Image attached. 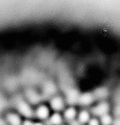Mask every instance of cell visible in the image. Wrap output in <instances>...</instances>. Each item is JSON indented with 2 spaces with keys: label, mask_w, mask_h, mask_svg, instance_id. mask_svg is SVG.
<instances>
[{
  "label": "cell",
  "mask_w": 120,
  "mask_h": 125,
  "mask_svg": "<svg viewBox=\"0 0 120 125\" xmlns=\"http://www.w3.org/2000/svg\"><path fill=\"white\" fill-rule=\"evenodd\" d=\"M94 101L95 98L92 92H85L82 94H80L77 104H79L81 106L87 107L91 105Z\"/></svg>",
  "instance_id": "6"
},
{
  "label": "cell",
  "mask_w": 120,
  "mask_h": 125,
  "mask_svg": "<svg viewBox=\"0 0 120 125\" xmlns=\"http://www.w3.org/2000/svg\"><path fill=\"white\" fill-rule=\"evenodd\" d=\"M22 125H34V122L31 119H25L22 121Z\"/></svg>",
  "instance_id": "14"
},
{
  "label": "cell",
  "mask_w": 120,
  "mask_h": 125,
  "mask_svg": "<svg viewBox=\"0 0 120 125\" xmlns=\"http://www.w3.org/2000/svg\"><path fill=\"white\" fill-rule=\"evenodd\" d=\"M99 119L100 121V125H112L114 123L113 118L109 113L101 116Z\"/></svg>",
  "instance_id": "12"
},
{
  "label": "cell",
  "mask_w": 120,
  "mask_h": 125,
  "mask_svg": "<svg viewBox=\"0 0 120 125\" xmlns=\"http://www.w3.org/2000/svg\"><path fill=\"white\" fill-rule=\"evenodd\" d=\"M64 121L61 113L53 112V113L50 115L48 120L45 121L44 123L45 125H61L64 123Z\"/></svg>",
  "instance_id": "8"
},
{
  "label": "cell",
  "mask_w": 120,
  "mask_h": 125,
  "mask_svg": "<svg viewBox=\"0 0 120 125\" xmlns=\"http://www.w3.org/2000/svg\"><path fill=\"white\" fill-rule=\"evenodd\" d=\"M26 100L30 104H40V96L38 92L34 90H28L26 92Z\"/></svg>",
  "instance_id": "10"
},
{
  "label": "cell",
  "mask_w": 120,
  "mask_h": 125,
  "mask_svg": "<svg viewBox=\"0 0 120 125\" xmlns=\"http://www.w3.org/2000/svg\"><path fill=\"white\" fill-rule=\"evenodd\" d=\"M16 108L18 113L21 116L26 117V119H31L34 116V110H32L31 104L27 102V101L23 99H20L16 102Z\"/></svg>",
  "instance_id": "1"
},
{
  "label": "cell",
  "mask_w": 120,
  "mask_h": 125,
  "mask_svg": "<svg viewBox=\"0 0 120 125\" xmlns=\"http://www.w3.org/2000/svg\"><path fill=\"white\" fill-rule=\"evenodd\" d=\"M65 98L59 94H55L49 99V107L50 110L56 113H62L66 108Z\"/></svg>",
  "instance_id": "2"
},
{
  "label": "cell",
  "mask_w": 120,
  "mask_h": 125,
  "mask_svg": "<svg viewBox=\"0 0 120 125\" xmlns=\"http://www.w3.org/2000/svg\"><path fill=\"white\" fill-rule=\"evenodd\" d=\"M114 124H116V125H120V120H117V122H114Z\"/></svg>",
  "instance_id": "16"
},
{
  "label": "cell",
  "mask_w": 120,
  "mask_h": 125,
  "mask_svg": "<svg viewBox=\"0 0 120 125\" xmlns=\"http://www.w3.org/2000/svg\"><path fill=\"white\" fill-rule=\"evenodd\" d=\"M87 125H100L99 119L96 117H91V119L87 123Z\"/></svg>",
  "instance_id": "13"
},
{
  "label": "cell",
  "mask_w": 120,
  "mask_h": 125,
  "mask_svg": "<svg viewBox=\"0 0 120 125\" xmlns=\"http://www.w3.org/2000/svg\"></svg>",
  "instance_id": "18"
},
{
  "label": "cell",
  "mask_w": 120,
  "mask_h": 125,
  "mask_svg": "<svg viewBox=\"0 0 120 125\" xmlns=\"http://www.w3.org/2000/svg\"><path fill=\"white\" fill-rule=\"evenodd\" d=\"M110 108V105L108 102L105 101H100L99 103L92 107V108L90 111L91 114L94 115V117L99 118L103 115L108 114Z\"/></svg>",
  "instance_id": "3"
},
{
  "label": "cell",
  "mask_w": 120,
  "mask_h": 125,
  "mask_svg": "<svg viewBox=\"0 0 120 125\" xmlns=\"http://www.w3.org/2000/svg\"><path fill=\"white\" fill-rule=\"evenodd\" d=\"M34 125H45V123L41 121H36V122H34Z\"/></svg>",
  "instance_id": "15"
},
{
  "label": "cell",
  "mask_w": 120,
  "mask_h": 125,
  "mask_svg": "<svg viewBox=\"0 0 120 125\" xmlns=\"http://www.w3.org/2000/svg\"><path fill=\"white\" fill-rule=\"evenodd\" d=\"M92 93L95 99H100V101H103L108 95V91L105 87H99Z\"/></svg>",
  "instance_id": "11"
},
{
  "label": "cell",
  "mask_w": 120,
  "mask_h": 125,
  "mask_svg": "<svg viewBox=\"0 0 120 125\" xmlns=\"http://www.w3.org/2000/svg\"><path fill=\"white\" fill-rule=\"evenodd\" d=\"M78 111L74 105H69L62 112L64 120L67 122H71L77 119Z\"/></svg>",
  "instance_id": "5"
},
{
  "label": "cell",
  "mask_w": 120,
  "mask_h": 125,
  "mask_svg": "<svg viewBox=\"0 0 120 125\" xmlns=\"http://www.w3.org/2000/svg\"><path fill=\"white\" fill-rule=\"evenodd\" d=\"M50 108L48 105L45 104H40L37 105L34 110V116L39 121L45 122L48 120L50 115Z\"/></svg>",
  "instance_id": "4"
},
{
  "label": "cell",
  "mask_w": 120,
  "mask_h": 125,
  "mask_svg": "<svg viewBox=\"0 0 120 125\" xmlns=\"http://www.w3.org/2000/svg\"><path fill=\"white\" fill-rule=\"evenodd\" d=\"M61 125H69V124H66V123H63Z\"/></svg>",
  "instance_id": "17"
},
{
  "label": "cell",
  "mask_w": 120,
  "mask_h": 125,
  "mask_svg": "<svg viewBox=\"0 0 120 125\" xmlns=\"http://www.w3.org/2000/svg\"><path fill=\"white\" fill-rule=\"evenodd\" d=\"M91 113L90 110L87 109H82L78 113L76 120L80 125H87L88 122L91 119Z\"/></svg>",
  "instance_id": "9"
},
{
  "label": "cell",
  "mask_w": 120,
  "mask_h": 125,
  "mask_svg": "<svg viewBox=\"0 0 120 125\" xmlns=\"http://www.w3.org/2000/svg\"><path fill=\"white\" fill-rule=\"evenodd\" d=\"M6 121L9 125H22V116L15 112H9L5 117Z\"/></svg>",
  "instance_id": "7"
}]
</instances>
